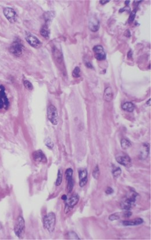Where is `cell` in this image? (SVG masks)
I'll return each mask as SVG.
<instances>
[{"instance_id":"cell-1","label":"cell","mask_w":151,"mask_h":240,"mask_svg":"<svg viewBox=\"0 0 151 240\" xmlns=\"http://www.w3.org/2000/svg\"><path fill=\"white\" fill-rule=\"evenodd\" d=\"M44 227L49 232H52L55 230L56 223L55 215L53 212L49 213L43 219Z\"/></svg>"},{"instance_id":"cell-2","label":"cell","mask_w":151,"mask_h":240,"mask_svg":"<svg viewBox=\"0 0 151 240\" xmlns=\"http://www.w3.org/2000/svg\"><path fill=\"white\" fill-rule=\"evenodd\" d=\"M25 231V222L24 219L22 216H19L17 220L14 227V231L15 234L19 238L24 237Z\"/></svg>"},{"instance_id":"cell-3","label":"cell","mask_w":151,"mask_h":240,"mask_svg":"<svg viewBox=\"0 0 151 240\" xmlns=\"http://www.w3.org/2000/svg\"><path fill=\"white\" fill-rule=\"evenodd\" d=\"M47 116L48 120L53 125H57L58 124V113L57 108L54 105H51L48 107Z\"/></svg>"},{"instance_id":"cell-4","label":"cell","mask_w":151,"mask_h":240,"mask_svg":"<svg viewBox=\"0 0 151 240\" xmlns=\"http://www.w3.org/2000/svg\"><path fill=\"white\" fill-rule=\"evenodd\" d=\"M10 105V102L6 93L5 87L0 84V110H7Z\"/></svg>"},{"instance_id":"cell-5","label":"cell","mask_w":151,"mask_h":240,"mask_svg":"<svg viewBox=\"0 0 151 240\" xmlns=\"http://www.w3.org/2000/svg\"><path fill=\"white\" fill-rule=\"evenodd\" d=\"M23 45L18 41H14L10 48V52L16 56H20L23 52Z\"/></svg>"},{"instance_id":"cell-6","label":"cell","mask_w":151,"mask_h":240,"mask_svg":"<svg viewBox=\"0 0 151 240\" xmlns=\"http://www.w3.org/2000/svg\"><path fill=\"white\" fill-rule=\"evenodd\" d=\"M137 196V194L135 192H133L131 196L127 198L125 201L123 203V209H125L126 210H130L135 205V201H136V197Z\"/></svg>"},{"instance_id":"cell-7","label":"cell","mask_w":151,"mask_h":240,"mask_svg":"<svg viewBox=\"0 0 151 240\" xmlns=\"http://www.w3.org/2000/svg\"><path fill=\"white\" fill-rule=\"evenodd\" d=\"M4 14L7 19L11 23H14L17 21V15L16 12L11 8H6L3 11Z\"/></svg>"},{"instance_id":"cell-8","label":"cell","mask_w":151,"mask_h":240,"mask_svg":"<svg viewBox=\"0 0 151 240\" xmlns=\"http://www.w3.org/2000/svg\"><path fill=\"white\" fill-rule=\"evenodd\" d=\"M95 57L98 61H103L106 59V54L102 45H96L93 48Z\"/></svg>"},{"instance_id":"cell-9","label":"cell","mask_w":151,"mask_h":240,"mask_svg":"<svg viewBox=\"0 0 151 240\" xmlns=\"http://www.w3.org/2000/svg\"><path fill=\"white\" fill-rule=\"evenodd\" d=\"M65 175H66V179L67 183H68V186H67L68 191V193H71L74 187V182L72 178L73 170L71 168L67 169L66 171Z\"/></svg>"},{"instance_id":"cell-10","label":"cell","mask_w":151,"mask_h":240,"mask_svg":"<svg viewBox=\"0 0 151 240\" xmlns=\"http://www.w3.org/2000/svg\"><path fill=\"white\" fill-rule=\"evenodd\" d=\"M33 157L34 160L36 162H41V163H46L47 161V158L45 154L40 150L35 151L33 153Z\"/></svg>"},{"instance_id":"cell-11","label":"cell","mask_w":151,"mask_h":240,"mask_svg":"<svg viewBox=\"0 0 151 240\" xmlns=\"http://www.w3.org/2000/svg\"><path fill=\"white\" fill-rule=\"evenodd\" d=\"M26 39L28 43L34 48H39L41 45V42L40 40L36 37L31 34H28Z\"/></svg>"},{"instance_id":"cell-12","label":"cell","mask_w":151,"mask_h":240,"mask_svg":"<svg viewBox=\"0 0 151 240\" xmlns=\"http://www.w3.org/2000/svg\"><path fill=\"white\" fill-rule=\"evenodd\" d=\"M79 175L80 179V186L81 187H84L88 182L87 170L85 169H80L79 171Z\"/></svg>"},{"instance_id":"cell-13","label":"cell","mask_w":151,"mask_h":240,"mask_svg":"<svg viewBox=\"0 0 151 240\" xmlns=\"http://www.w3.org/2000/svg\"><path fill=\"white\" fill-rule=\"evenodd\" d=\"M116 160L119 164L125 166H128L131 164V159L127 155L118 156L116 158Z\"/></svg>"},{"instance_id":"cell-14","label":"cell","mask_w":151,"mask_h":240,"mask_svg":"<svg viewBox=\"0 0 151 240\" xmlns=\"http://www.w3.org/2000/svg\"><path fill=\"white\" fill-rule=\"evenodd\" d=\"M79 200V198L78 195H74V196L70 197L68 199H67L65 209H69V210L70 209H72L77 204Z\"/></svg>"},{"instance_id":"cell-15","label":"cell","mask_w":151,"mask_h":240,"mask_svg":"<svg viewBox=\"0 0 151 240\" xmlns=\"http://www.w3.org/2000/svg\"><path fill=\"white\" fill-rule=\"evenodd\" d=\"M89 28L93 32H97L99 28V22L98 19L96 18H92L90 21L89 23Z\"/></svg>"},{"instance_id":"cell-16","label":"cell","mask_w":151,"mask_h":240,"mask_svg":"<svg viewBox=\"0 0 151 240\" xmlns=\"http://www.w3.org/2000/svg\"><path fill=\"white\" fill-rule=\"evenodd\" d=\"M113 98V91L111 87H108L105 89L104 94H103V99L106 102H111Z\"/></svg>"},{"instance_id":"cell-17","label":"cell","mask_w":151,"mask_h":240,"mask_svg":"<svg viewBox=\"0 0 151 240\" xmlns=\"http://www.w3.org/2000/svg\"><path fill=\"white\" fill-rule=\"evenodd\" d=\"M143 222V219L141 218H137L135 219L128 220V221H123V224L125 226H137L142 224Z\"/></svg>"},{"instance_id":"cell-18","label":"cell","mask_w":151,"mask_h":240,"mask_svg":"<svg viewBox=\"0 0 151 240\" xmlns=\"http://www.w3.org/2000/svg\"><path fill=\"white\" fill-rule=\"evenodd\" d=\"M40 34L46 39H48L50 38V30L48 28V25H47L44 26L41 29V30H40Z\"/></svg>"},{"instance_id":"cell-19","label":"cell","mask_w":151,"mask_h":240,"mask_svg":"<svg viewBox=\"0 0 151 240\" xmlns=\"http://www.w3.org/2000/svg\"><path fill=\"white\" fill-rule=\"evenodd\" d=\"M134 105L131 102H125L122 106V109L128 112H132L134 110Z\"/></svg>"},{"instance_id":"cell-20","label":"cell","mask_w":151,"mask_h":240,"mask_svg":"<svg viewBox=\"0 0 151 240\" xmlns=\"http://www.w3.org/2000/svg\"><path fill=\"white\" fill-rule=\"evenodd\" d=\"M121 146L123 149L126 150L131 146V143L128 139H122L121 140Z\"/></svg>"},{"instance_id":"cell-21","label":"cell","mask_w":151,"mask_h":240,"mask_svg":"<svg viewBox=\"0 0 151 240\" xmlns=\"http://www.w3.org/2000/svg\"><path fill=\"white\" fill-rule=\"evenodd\" d=\"M54 13L53 12H47L44 14V18L47 21V23H49L51 21L52 18L54 17Z\"/></svg>"},{"instance_id":"cell-22","label":"cell","mask_w":151,"mask_h":240,"mask_svg":"<svg viewBox=\"0 0 151 240\" xmlns=\"http://www.w3.org/2000/svg\"><path fill=\"white\" fill-rule=\"evenodd\" d=\"M62 182V172L61 170H59L58 172V177L56 181V186H59L61 184Z\"/></svg>"},{"instance_id":"cell-23","label":"cell","mask_w":151,"mask_h":240,"mask_svg":"<svg viewBox=\"0 0 151 240\" xmlns=\"http://www.w3.org/2000/svg\"><path fill=\"white\" fill-rule=\"evenodd\" d=\"M99 175H100L99 169L98 165H97L92 172V176L95 179H98L99 177Z\"/></svg>"},{"instance_id":"cell-24","label":"cell","mask_w":151,"mask_h":240,"mask_svg":"<svg viewBox=\"0 0 151 240\" xmlns=\"http://www.w3.org/2000/svg\"><path fill=\"white\" fill-rule=\"evenodd\" d=\"M73 77L74 78H79L80 76V69L79 67H75L72 73Z\"/></svg>"},{"instance_id":"cell-25","label":"cell","mask_w":151,"mask_h":240,"mask_svg":"<svg viewBox=\"0 0 151 240\" xmlns=\"http://www.w3.org/2000/svg\"><path fill=\"white\" fill-rule=\"evenodd\" d=\"M121 173V170L120 168H117L116 169H115L114 170H113V175L114 179H117V177H119L120 176V175Z\"/></svg>"},{"instance_id":"cell-26","label":"cell","mask_w":151,"mask_h":240,"mask_svg":"<svg viewBox=\"0 0 151 240\" xmlns=\"http://www.w3.org/2000/svg\"><path fill=\"white\" fill-rule=\"evenodd\" d=\"M23 84L25 87L29 90H32L33 88V86L32 84V83L28 80H25L23 82Z\"/></svg>"},{"instance_id":"cell-27","label":"cell","mask_w":151,"mask_h":240,"mask_svg":"<svg viewBox=\"0 0 151 240\" xmlns=\"http://www.w3.org/2000/svg\"><path fill=\"white\" fill-rule=\"evenodd\" d=\"M45 144H46V145L49 148V149H52V148H53V147H54V143H53V142L51 141V140L50 139V138H48V139H47L46 140V142H45Z\"/></svg>"},{"instance_id":"cell-28","label":"cell","mask_w":151,"mask_h":240,"mask_svg":"<svg viewBox=\"0 0 151 240\" xmlns=\"http://www.w3.org/2000/svg\"><path fill=\"white\" fill-rule=\"evenodd\" d=\"M136 12H137V11L136 10H133L131 12L130 15V17H129V21L130 22H133L134 21V19L135 18V15H136Z\"/></svg>"},{"instance_id":"cell-29","label":"cell","mask_w":151,"mask_h":240,"mask_svg":"<svg viewBox=\"0 0 151 240\" xmlns=\"http://www.w3.org/2000/svg\"><path fill=\"white\" fill-rule=\"evenodd\" d=\"M119 218H120V217H119V215H118L117 214H116V213L112 214V215H110V216H109V219L110 220H111V221H113V220H118Z\"/></svg>"},{"instance_id":"cell-30","label":"cell","mask_w":151,"mask_h":240,"mask_svg":"<svg viewBox=\"0 0 151 240\" xmlns=\"http://www.w3.org/2000/svg\"><path fill=\"white\" fill-rule=\"evenodd\" d=\"M131 215H132V213L131 212H130L129 210H127V212H124V214H123V216L124 217H126V218L130 217Z\"/></svg>"},{"instance_id":"cell-31","label":"cell","mask_w":151,"mask_h":240,"mask_svg":"<svg viewBox=\"0 0 151 240\" xmlns=\"http://www.w3.org/2000/svg\"><path fill=\"white\" fill-rule=\"evenodd\" d=\"M105 193L107 194H111L112 193H113V190L111 188V187H108L107 188V189H106V191H105Z\"/></svg>"},{"instance_id":"cell-32","label":"cell","mask_w":151,"mask_h":240,"mask_svg":"<svg viewBox=\"0 0 151 240\" xmlns=\"http://www.w3.org/2000/svg\"><path fill=\"white\" fill-rule=\"evenodd\" d=\"M109 2V1H99V3H100V4H101V5H105V4H107V3H108Z\"/></svg>"},{"instance_id":"cell-33","label":"cell","mask_w":151,"mask_h":240,"mask_svg":"<svg viewBox=\"0 0 151 240\" xmlns=\"http://www.w3.org/2000/svg\"><path fill=\"white\" fill-rule=\"evenodd\" d=\"M85 65H86V66H87V67H88V68H92V67L91 64L90 63H89V62L86 63H85Z\"/></svg>"},{"instance_id":"cell-34","label":"cell","mask_w":151,"mask_h":240,"mask_svg":"<svg viewBox=\"0 0 151 240\" xmlns=\"http://www.w3.org/2000/svg\"><path fill=\"white\" fill-rule=\"evenodd\" d=\"M131 57H132V51H130L128 53V58H131Z\"/></svg>"},{"instance_id":"cell-35","label":"cell","mask_w":151,"mask_h":240,"mask_svg":"<svg viewBox=\"0 0 151 240\" xmlns=\"http://www.w3.org/2000/svg\"><path fill=\"white\" fill-rule=\"evenodd\" d=\"M62 199H63V200H65V201H66L67 200V196L66 195H62Z\"/></svg>"},{"instance_id":"cell-36","label":"cell","mask_w":151,"mask_h":240,"mask_svg":"<svg viewBox=\"0 0 151 240\" xmlns=\"http://www.w3.org/2000/svg\"><path fill=\"white\" fill-rule=\"evenodd\" d=\"M129 3H130V1H125V4L127 6H128Z\"/></svg>"}]
</instances>
